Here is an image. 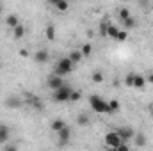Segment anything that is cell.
I'll return each mask as SVG.
<instances>
[{"label": "cell", "instance_id": "1", "mask_svg": "<svg viewBox=\"0 0 153 151\" xmlns=\"http://www.w3.org/2000/svg\"><path fill=\"white\" fill-rule=\"evenodd\" d=\"M89 105L94 112L98 114H111V107H109V101H105L103 98H100L98 94H91L89 96Z\"/></svg>", "mask_w": 153, "mask_h": 151}, {"label": "cell", "instance_id": "2", "mask_svg": "<svg viewBox=\"0 0 153 151\" xmlns=\"http://www.w3.org/2000/svg\"><path fill=\"white\" fill-rule=\"evenodd\" d=\"M73 70H75V64L71 62L70 57H62V59H59L57 64H55V75H59V76L70 75Z\"/></svg>", "mask_w": 153, "mask_h": 151}, {"label": "cell", "instance_id": "3", "mask_svg": "<svg viewBox=\"0 0 153 151\" xmlns=\"http://www.w3.org/2000/svg\"><path fill=\"white\" fill-rule=\"evenodd\" d=\"M70 96H71V87H68L66 84H64L62 87H59V89L53 91V100H55L57 103H66V101H70Z\"/></svg>", "mask_w": 153, "mask_h": 151}, {"label": "cell", "instance_id": "4", "mask_svg": "<svg viewBox=\"0 0 153 151\" xmlns=\"http://www.w3.org/2000/svg\"><path fill=\"white\" fill-rule=\"evenodd\" d=\"M121 142H123V141H121V137H119L117 132H109V133H105V146H107V148L117 150Z\"/></svg>", "mask_w": 153, "mask_h": 151}, {"label": "cell", "instance_id": "5", "mask_svg": "<svg viewBox=\"0 0 153 151\" xmlns=\"http://www.w3.org/2000/svg\"><path fill=\"white\" fill-rule=\"evenodd\" d=\"M46 85H48V89L55 91V89H59V87L64 85V80H62V76H59V75H52V76H48Z\"/></svg>", "mask_w": 153, "mask_h": 151}, {"label": "cell", "instance_id": "6", "mask_svg": "<svg viewBox=\"0 0 153 151\" xmlns=\"http://www.w3.org/2000/svg\"><path fill=\"white\" fill-rule=\"evenodd\" d=\"M22 105H23V100H22L20 96L11 94V96L5 98V107H7V109H20Z\"/></svg>", "mask_w": 153, "mask_h": 151}, {"label": "cell", "instance_id": "7", "mask_svg": "<svg viewBox=\"0 0 153 151\" xmlns=\"http://www.w3.org/2000/svg\"><path fill=\"white\" fill-rule=\"evenodd\" d=\"M116 132L119 133V137H121V141H123V142H128V141H130V139H134V135H135V133H134V130H132V128H128V126H121V128H117Z\"/></svg>", "mask_w": 153, "mask_h": 151}, {"label": "cell", "instance_id": "8", "mask_svg": "<svg viewBox=\"0 0 153 151\" xmlns=\"http://www.w3.org/2000/svg\"><path fill=\"white\" fill-rule=\"evenodd\" d=\"M57 135H59V146H66L68 141H70V137H71V130L68 126H64L62 130L57 132Z\"/></svg>", "mask_w": 153, "mask_h": 151}, {"label": "cell", "instance_id": "9", "mask_svg": "<svg viewBox=\"0 0 153 151\" xmlns=\"http://www.w3.org/2000/svg\"><path fill=\"white\" fill-rule=\"evenodd\" d=\"M48 59H50V55H48V52H46V50H38V52L34 53V61L39 62V64L48 62Z\"/></svg>", "mask_w": 153, "mask_h": 151}, {"label": "cell", "instance_id": "10", "mask_svg": "<svg viewBox=\"0 0 153 151\" xmlns=\"http://www.w3.org/2000/svg\"><path fill=\"white\" fill-rule=\"evenodd\" d=\"M146 85V76L139 75V73H134V85L132 87H135V89H143Z\"/></svg>", "mask_w": 153, "mask_h": 151}, {"label": "cell", "instance_id": "11", "mask_svg": "<svg viewBox=\"0 0 153 151\" xmlns=\"http://www.w3.org/2000/svg\"><path fill=\"white\" fill-rule=\"evenodd\" d=\"M9 135H11V130L5 124H0V144H5L9 141Z\"/></svg>", "mask_w": 153, "mask_h": 151}, {"label": "cell", "instance_id": "12", "mask_svg": "<svg viewBox=\"0 0 153 151\" xmlns=\"http://www.w3.org/2000/svg\"><path fill=\"white\" fill-rule=\"evenodd\" d=\"M23 36H25V27H23V23L20 21V23L13 29V38L14 39H22Z\"/></svg>", "mask_w": 153, "mask_h": 151}, {"label": "cell", "instance_id": "13", "mask_svg": "<svg viewBox=\"0 0 153 151\" xmlns=\"http://www.w3.org/2000/svg\"><path fill=\"white\" fill-rule=\"evenodd\" d=\"M18 23H20V18H18L16 14H9V16L5 18V25H7L9 29H14Z\"/></svg>", "mask_w": 153, "mask_h": 151}, {"label": "cell", "instance_id": "14", "mask_svg": "<svg viewBox=\"0 0 153 151\" xmlns=\"http://www.w3.org/2000/svg\"><path fill=\"white\" fill-rule=\"evenodd\" d=\"M68 57L71 59V62H73L75 66L82 61V59H84V55H82V52H80V50H73V52H70V55H68Z\"/></svg>", "mask_w": 153, "mask_h": 151}, {"label": "cell", "instance_id": "15", "mask_svg": "<svg viewBox=\"0 0 153 151\" xmlns=\"http://www.w3.org/2000/svg\"><path fill=\"white\" fill-rule=\"evenodd\" d=\"M27 103H29V105H32V107H34V109H38V110L43 109V103H41V100H39L38 96H29V98H27Z\"/></svg>", "mask_w": 153, "mask_h": 151}, {"label": "cell", "instance_id": "16", "mask_svg": "<svg viewBox=\"0 0 153 151\" xmlns=\"http://www.w3.org/2000/svg\"><path fill=\"white\" fill-rule=\"evenodd\" d=\"M64 126H68L64 119H53V121H52V130H53V132H59V130H62Z\"/></svg>", "mask_w": 153, "mask_h": 151}, {"label": "cell", "instance_id": "17", "mask_svg": "<svg viewBox=\"0 0 153 151\" xmlns=\"http://www.w3.org/2000/svg\"><path fill=\"white\" fill-rule=\"evenodd\" d=\"M89 123H91V119H89L87 114H80V115H76V124H78V126H87Z\"/></svg>", "mask_w": 153, "mask_h": 151}, {"label": "cell", "instance_id": "18", "mask_svg": "<svg viewBox=\"0 0 153 151\" xmlns=\"http://www.w3.org/2000/svg\"><path fill=\"white\" fill-rule=\"evenodd\" d=\"M117 32H119V29L116 27L114 23H109V29H107V38H111V39H114V41H116Z\"/></svg>", "mask_w": 153, "mask_h": 151}, {"label": "cell", "instance_id": "19", "mask_svg": "<svg viewBox=\"0 0 153 151\" xmlns=\"http://www.w3.org/2000/svg\"><path fill=\"white\" fill-rule=\"evenodd\" d=\"M123 25H125V29H135L137 27V20L134 16H128L126 20H123Z\"/></svg>", "mask_w": 153, "mask_h": 151}, {"label": "cell", "instance_id": "20", "mask_svg": "<svg viewBox=\"0 0 153 151\" xmlns=\"http://www.w3.org/2000/svg\"><path fill=\"white\" fill-rule=\"evenodd\" d=\"M45 36L48 38V41H53V39H55V27H53V25H46Z\"/></svg>", "mask_w": 153, "mask_h": 151}, {"label": "cell", "instance_id": "21", "mask_svg": "<svg viewBox=\"0 0 153 151\" xmlns=\"http://www.w3.org/2000/svg\"><path fill=\"white\" fill-rule=\"evenodd\" d=\"M134 141H135V146H139V148H143V146H146V144H148V141H146V137H144L143 133L134 135Z\"/></svg>", "mask_w": 153, "mask_h": 151}, {"label": "cell", "instance_id": "22", "mask_svg": "<svg viewBox=\"0 0 153 151\" xmlns=\"http://www.w3.org/2000/svg\"><path fill=\"white\" fill-rule=\"evenodd\" d=\"M57 11H61V13H64V11H68V7H70V2L68 0H59L55 5H53Z\"/></svg>", "mask_w": 153, "mask_h": 151}, {"label": "cell", "instance_id": "23", "mask_svg": "<svg viewBox=\"0 0 153 151\" xmlns=\"http://www.w3.org/2000/svg\"><path fill=\"white\" fill-rule=\"evenodd\" d=\"M91 80H93L94 84H102V82L105 80V76H103V73H102V71H94V73L91 75Z\"/></svg>", "mask_w": 153, "mask_h": 151}, {"label": "cell", "instance_id": "24", "mask_svg": "<svg viewBox=\"0 0 153 151\" xmlns=\"http://www.w3.org/2000/svg\"><path fill=\"white\" fill-rule=\"evenodd\" d=\"M109 107H111V114L121 110V103H119L117 100H111V101H109Z\"/></svg>", "mask_w": 153, "mask_h": 151}, {"label": "cell", "instance_id": "25", "mask_svg": "<svg viewBox=\"0 0 153 151\" xmlns=\"http://www.w3.org/2000/svg\"><path fill=\"white\" fill-rule=\"evenodd\" d=\"M109 23H111V21H105V20L100 23V36H102V38H107V29H109Z\"/></svg>", "mask_w": 153, "mask_h": 151}, {"label": "cell", "instance_id": "26", "mask_svg": "<svg viewBox=\"0 0 153 151\" xmlns=\"http://www.w3.org/2000/svg\"><path fill=\"white\" fill-rule=\"evenodd\" d=\"M80 52H82V55H84V57H89V55L93 53V46H91L89 43H85V44L80 48Z\"/></svg>", "mask_w": 153, "mask_h": 151}, {"label": "cell", "instance_id": "27", "mask_svg": "<svg viewBox=\"0 0 153 151\" xmlns=\"http://www.w3.org/2000/svg\"><path fill=\"white\" fill-rule=\"evenodd\" d=\"M117 16H119V20L123 21V20H126V18L130 16V11H128L126 7H121V9L117 11Z\"/></svg>", "mask_w": 153, "mask_h": 151}, {"label": "cell", "instance_id": "28", "mask_svg": "<svg viewBox=\"0 0 153 151\" xmlns=\"http://www.w3.org/2000/svg\"><path fill=\"white\" fill-rule=\"evenodd\" d=\"M126 38H128V32L126 30H119L117 36H116V41H126Z\"/></svg>", "mask_w": 153, "mask_h": 151}, {"label": "cell", "instance_id": "29", "mask_svg": "<svg viewBox=\"0 0 153 151\" xmlns=\"http://www.w3.org/2000/svg\"><path fill=\"white\" fill-rule=\"evenodd\" d=\"M82 98V93L80 91H71V96H70V101H78Z\"/></svg>", "mask_w": 153, "mask_h": 151}, {"label": "cell", "instance_id": "30", "mask_svg": "<svg viewBox=\"0 0 153 151\" xmlns=\"http://www.w3.org/2000/svg\"><path fill=\"white\" fill-rule=\"evenodd\" d=\"M125 84H126L128 87H132V85H134V73H128V75L125 76Z\"/></svg>", "mask_w": 153, "mask_h": 151}, {"label": "cell", "instance_id": "31", "mask_svg": "<svg viewBox=\"0 0 153 151\" xmlns=\"http://www.w3.org/2000/svg\"><path fill=\"white\" fill-rule=\"evenodd\" d=\"M146 84H152L153 85V71L152 73H148V76H146Z\"/></svg>", "mask_w": 153, "mask_h": 151}, {"label": "cell", "instance_id": "32", "mask_svg": "<svg viewBox=\"0 0 153 151\" xmlns=\"http://www.w3.org/2000/svg\"><path fill=\"white\" fill-rule=\"evenodd\" d=\"M20 55H22V57H29V50L22 48V50H20Z\"/></svg>", "mask_w": 153, "mask_h": 151}, {"label": "cell", "instance_id": "33", "mask_svg": "<svg viewBox=\"0 0 153 151\" xmlns=\"http://www.w3.org/2000/svg\"><path fill=\"white\" fill-rule=\"evenodd\" d=\"M14 150H16L14 146H5V151H14Z\"/></svg>", "mask_w": 153, "mask_h": 151}, {"label": "cell", "instance_id": "34", "mask_svg": "<svg viewBox=\"0 0 153 151\" xmlns=\"http://www.w3.org/2000/svg\"><path fill=\"white\" fill-rule=\"evenodd\" d=\"M57 2H59V0H48V4H50V5H55Z\"/></svg>", "mask_w": 153, "mask_h": 151}, {"label": "cell", "instance_id": "35", "mask_svg": "<svg viewBox=\"0 0 153 151\" xmlns=\"http://www.w3.org/2000/svg\"><path fill=\"white\" fill-rule=\"evenodd\" d=\"M2 11H4V7H2V4H0V13H2Z\"/></svg>", "mask_w": 153, "mask_h": 151}, {"label": "cell", "instance_id": "36", "mask_svg": "<svg viewBox=\"0 0 153 151\" xmlns=\"http://www.w3.org/2000/svg\"><path fill=\"white\" fill-rule=\"evenodd\" d=\"M152 112H153V105H152Z\"/></svg>", "mask_w": 153, "mask_h": 151}, {"label": "cell", "instance_id": "37", "mask_svg": "<svg viewBox=\"0 0 153 151\" xmlns=\"http://www.w3.org/2000/svg\"><path fill=\"white\" fill-rule=\"evenodd\" d=\"M123 2H128V0H123Z\"/></svg>", "mask_w": 153, "mask_h": 151}]
</instances>
